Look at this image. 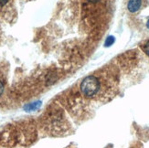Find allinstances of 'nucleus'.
Returning <instances> with one entry per match:
<instances>
[{
  "label": "nucleus",
  "instance_id": "0eeeda50",
  "mask_svg": "<svg viewBox=\"0 0 149 148\" xmlns=\"http://www.w3.org/2000/svg\"><path fill=\"white\" fill-rule=\"evenodd\" d=\"M8 2V0H0V8L3 6H5Z\"/></svg>",
  "mask_w": 149,
  "mask_h": 148
},
{
  "label": "nucleus",
  "instance_id": "f257e3e1",
  "mask_svg": "<svg viewBox=\"0 0 149 148\" xmlns=\"http://www.w3.org/2000/svg\"><path fill=\"white\" fill-rule=\"evenodd\" d=\"M100 81L99 79L95 76H88L81 83V92L83 96L86 98H93L98 94L100 91Z\"/></svg>",
  "mask_w": 149,
  "mask_h": 148
},
{
  "label": "nucleus",
  "instance_id": "7ed1b4c3",
  "mask_svg": "<svg viewBox=\"0 0 149 148\" xmlns=\"http://www.w3.org/2000/svg\"><path fill=\"white\" fill-rule=\"evenodd\" d=\"M41 105V102L40 101H36L33 102V104H29L28 105L25 106V110L28 111V112H31V111H35L37 109H38Z\"/></svg>",
  "mask_w": 149,
  "mask_h": 148
},
{
  "label": "nucleus",
  "instance_id": "1a4fd4ad",
  "mask_svg": "<svg viewBox=\"0 0 149 148\" xmlns=\"http://www.w3.org/2000/svg\"><path fill=\"white\" fill-rule=\"evenodd\" d=\"M146 27H147V28L149 29V19H148L147 22H146Z\"/></svg>",
  "mask_w": 149,
  "mask_h": 148
},
{
  "label": "nucleus",
  "instance_id": "f03ea898",
  "mask_svg": "<svg viewBox=\"0 0 149 148\" xmlns=\"http://www.w3.org/2000/svg\"><path fill=\"white\" fill-rule=\"evenodd\" d=\"M141 5L142 0H129L127 4V8L130 12L134 13L139 10V8H141Z\"/></svg>",
  "mask_w": 149,
  "mask_h": 148
},
{
  "label": "nucleus",
  "instance_id": "423d86ee",
  "mask_svg": "<svg viewBox=\"0 0 149 148\" xmlns=\"http://www.w3.org/2000/svg\"><path fill=\"white\" fill-rule=\"evenodd\" d=\"M3 92H4V85H3V83L0 81V96L2 95Z\"/></svg>",
  "mask_w": 149,
  "mask_h": 148
},
{
  "label": "nucleus",
  "instance_id": "39448f33",
  "mask_svg": "<svg viewBox=\"0 0 149 148\" xmlns=\"http://www.w3.org/2000/svg\"><path fill=\"white\" fill-rule=\"evenodd\" d=\"M143 49H144V51L146 52V54L147 56H149V40L144 45Z\"/></svg>",
  "mask_w": 149,
  "mask_h": 148
},
{
  "label": "nucleus",
  "instance_id": "20e7f679",
  "mask_svg": "<svg viewBox=\"0 0 149 148\" xmlns=\"http://www.w3.org/2000/svg\"><path fill=\"white\" fill-rule=\"evenodd\" d=\"M115 41V38L113 37V36H110L107 38V40L105 41V46L106 47H109V46H111V45H113Z\"/></svg>",
  "mask_w": 149,
  "mask_h": 148
},
{
  "label": "nucleus",
  "instance_id": "6e6552de",
  "mask_svg": "<svg viewBox=\"0 0 149 148\" xmlns=\"http://www.w3.org/2000/svg\"><path fill=\"white\" fill-rule=\"evenodd\" d=\"M88 1H90V2H98V1H100V0H88Z\"/></svg>",
  "mask_w": 149,
  "mask_h": 148
}]
</instances>
